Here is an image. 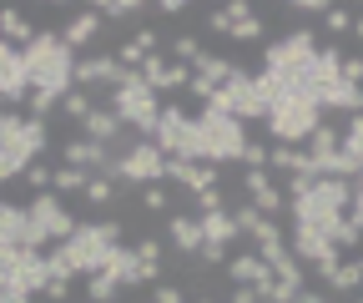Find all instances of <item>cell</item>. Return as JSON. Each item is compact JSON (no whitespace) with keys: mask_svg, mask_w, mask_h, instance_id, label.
<instances>
[{"mask_svg":"<svg viewBox=\"0 0 363 303\" xmlns=\"http://www.w3.org/2000/svg\"><path fill=\"white\" fill-rule=\"evenodd\" d=\"M96 11L101 21H131V16H142V11H152V6H142V0H96Z\"/></svg>","mask_w":363,"mask_h":303,"instance_id":"22","label":"cell"},{"mask_svg":"<svg viewBox=\"0 0 363 303\" xmlns=\"http://www.w3.org/2000/svg\"><path fill=\"white\" fill-rule=\"evenodd\" d=\"M343 152L358 162V172H363V111L358 116H348V126H343Z\"/></svg>","mask_w":363,"mask_h":303,"instance_id":"26","label":"cell"},{"mask_svg":"<svg viewBox=\"0 0 363 303\" xmlns=\"http://www.w3.org/2000/svg\"><path fill=\"white\" fill-rule=\"evenodd\" d=\"M323 31H328V35H353V11H348V6H333V11L323 16Z\"/></svg>","mask_w":363,"mask_h":303,"instance_id":"29","label":"cell"},{"mask_svg":"<svg viewBox=\"0 0 363 303\" xmlns=\"http://www.w3.org/2000/svg\"><path fill=\"white\" fill-rule=\"evenodd\" d=\"M343 81L348 86H363V56H343Z\"/></svg>","mask_w":363,"mask_h":303,"instance_id":"39","label":"cell"},{"mask_svg":"<svg viewBox=\"0 0 363 303\" xmlns=\"http://www.w3.org/2000/svg\"><path fill=\"white\" fill-rule=\"evenodd\" d=\"M81 137H91V142H101V147L116 152V142L126 137V126H121V116H116L111 106H96V111L81 121Z\"/></svg>","mask_w":363,"mask_h":303,"instance_id":"15","label":"cell"},{"mask_svg":"<svg viewBox=\"0 0 363 303\" xmlns=\"http://www.w3.org/2000/svg\"><path fill=\"white\" fill-rule=\"evenodd\" d=\"M101 26H106V21H101L96 11H81V16H71V21L61 26V40H66V46H71L76 56H81V51L91 46V40L101 35Z\"/></svg>","mask_w":363,"mask_h":303,"instance_id":"19","label":"cell"},{"mask_svg":"<svg viewBox=\"0 0 363 303\" xmlns=\"http://www.w3.org/2000/svg\"><path fill=\"white\" fill-rule=\"evenodd\" d=\"M222 11L233 16V26H238V21H252V16H257V6H247V0H227Z\"/></svg>","mask_w":363,"mask_h":303,"instance_id":"38","label":"cell"},{"mask_svg":"<svg viewBox=\"0 0 363 303\" xmlns=\"http://www.w3.org/2000/svg\"><path fill=\"white\" fill-rule=\"evenodd\" d=\"M207 26H212V31H217V35H233V16H227V11H222V6H217V11H212V16H207Z\"/></svg>","mask_w":363,"mask_h":303,"instance_id":"40","label":"cell"},{"mask_svg":"<svg viewBox=\"0 0 363 303\" xmlns=\"http://www.w3.org/2000/svg\"><path fill=\"white\" fill-rule=\"evenodd\" d=\"M192 207H197V218H202V212H222V207H227V197H222V187H207V192H197V197H192Z\"/></svg>","mask_w":363,"mask_h":303,"instance_id":"30","label":"cell"},{"mask_svg":"<svg viewBox=\"0 0 363 303\" xmlns=\"http://www.w3.org/2000/svg\"><path fill=\"white\" fill-rule=\"evenodd\" d=\"M192 303H217V298H212L207 288H197V298H192Z\"/></svg>","mask_w":363,"mask_h":303,"instance_id":"46","label":"cell"},{"mask_svg":"<svg viewBox=\"0 0 363 303\" xmlns=\"http://www.w3.org/2000/svg\"><path fill=\"white\" fill-rule=\"evenodd\" d=\"M167 243H172L182 258H197V253H202V223L187 218V212H177V218H167Z\"/></svg>","mask_w":363,"mask_h":303,"instance_id":"17","label":"cell"},{"mask_svg":"<svg viewBox=\"0 0 363 303\" xmlns=\"http://www.w3.org/2000/svg\"><path fill=\"white\" fill-rule=\"evenodd\" d=\"M21 66H26L30 92H45L56 101L66 92H76V51L61 40V31H40L30 46L21 51Z\"/></svg>","mask_w":363,"mask_h":303,"instance_id":"2","label":"cell"},{"mask_svg":"<svg viewBox=\"0 0 363 303\" xmlns=\"http://www.w3.org/2000/svg\"><path fill=\"white\" fill-rule=\"evenodd\" d=\"M152 303H187V293H182L177 283H157L152 288Z\"/></svg>","mask_w":363,"mask_h":303,"instance_id":"36","label":"cell"},{"mask_svg":"<svg viewBox=\"0 0 363 303\" xmlns=\"http://www.w3.org/2000/svg\"><path fill=\"white\" fill-rule=\"evenodd\" d=\"M353 40H358V46H363V11L353 16Z\"/></svg>","mask_w":363,"mask_h":303,"instance_id":"45","label":"cell"},{"mask_svg":"<svg viewBox=\"0 0 363 303\" xmlns=\"http://www.w3.org/2000/svg\"><path fill=\"white\" fill-rule=\"evenodd\" d=\"M116 192H121V187L106 177V172H96V177L86 182V192H81V197H86L91 207H111V202H116Z\"/></svg>","mask_w":363,"mask_h":303,"instance_id":"24","label":"cell"},{"mask_svg":"<svg viewBox=\"0 0 363 303\" xmlns=\"http://www.w3.org/2000/svg\"><path fill=\"white\" fill-rule=\"evenodd\" d=\"M111 162H116V152L111 147H101V142H91V137H71V142H61V167H76V172H111Z\"/></svg>","mask_w":363,"mask_h":303,"instance_id":"9","label":"cell"},{"mask_svg":"<svg viewBox=\"0 0 363 303\" xmlns=\"http://www.w3.org/2000/svg\"><path fill=\"white\" fill-rule=\"evenodd\" d=\"M106 177L116 187H157V182H167V157L157 152L152 137H136L131 147L116 152V162H111Z\"/></svg>","mask_w":363,"mask_h":303,"instance_id":"5","label":"cell"},{"mask_svg":"<svg viewBox=\"0 0 363 303\" xmlns=\"http://www.w3.org/2000/svg\"><path fill=\"white\" fill-rule=\"evenodd\" d=\"M262 35H267V21H262V16L238 21V26H233V40H262Z\"/></svg>","mask_w":363,"mask_h":303,"instance_id":"31","label":"cell"},{"mask_svg":"<svg viewBox=\"0 0 363 303\" xmlns=\"http://www.w3.org/2000/svg\"><path fill=\"white\" fill-rule=\"evenodd\" d=\"M313 56H318V35L303 26V31L272 40V46L262 51V71L267 76H308L313 71Z\"/></svg>","mask_w":363,"mask_h":303,"instance_id":"8","label":"cell"},{"mask_svg":"<svg viewBox=\"0 0 363 303\" xmlns=\"http://www.w3.org/2000/svg\"><path fill=\"white\" fill-rule=\"evenodd\" d=\"M21 182H26L30 192H51V182H56V167H45V162H30Z\"/></svg>","mask_w":363,"mask_h":303,"instance_id":"28","label":"cell"},{"mask_svg":"<svg viewBox=\"0 0 363 303\" xmlns=\"http://www.w3.org/2000/svg\"><path fill=\"white\" fill-rule=\"evenodd\" d=\"M152 11L157 16H182V11H192V6H187V0H162V6H152Z\"/></svg>","mask_w":363,"mask_h":303,"instance_id":"44","label":"cell"},{"mask_svg":"<svg viewBox=\"0 0 363 303\" xmlns=\"http://www.w3.org/2000/svg\"><path fill=\"white\" fill-rule=\"evenodd\" d=\"M323 121V101L313 92H272L267 106V137L278 147H303L313 137V126Z\"/></svg>","mask_w":363,"mask_h":303,"instance_id":"4","label":"cell"},{"mask_svg":"<svg viewBox=\"0 0 363 303\" xmlns=\"http://www.w3.org/2000/svg\"><path fill=\"white\" fill-rule=\"evenodd\" d=\"M121 248V223L116 218H96V223H81L66 243L45 248V263H51V278L71 283V278H91L111 263V253Z\"/></svg>","mask_w":363,"mask_h":303,"instance_id":"1","label":"cell"},{"mask_svg":"<svg viewBox=\"0 0 363 303\" xmlns=\"http://www.w3.org/2000/svg\"><path fill=\"white\" fill-rule=\"evenodd\" d=\"M197 223H202V248H222V253H227V248L242 238V233H238V223H233V207H222V212H202Z\"/></svg>","mask_w":363,"mask_h":303,"instance_id":"16","label":"cell"},{"mask_svg":"<svg viewBox=\"0 0 363 303\" xmlns=\"http://www.w3.org/2000/svg\"><path fill=\"white\" fill-rule=\"evenodd\" d=\"M136 258H142V263H162V258H167L162 238H136Z\"/></svg>","mask_w":363,"mask_h":303,"instance_id":"33","label":"cell"},{"mask_svg":"<svg viewBox=\"0 0 363 303\" xmlns=\"http://www.w3.org/2000/svg\"><path fill=\"white\" fill-rule=\"evenodd\" d=\"M227 303H262V293H257V288H233V293H227Z\"/></svg>","mask_w":363,"mask_h":303,"instance_id":"43","label":"cell"},{"mask_svg":"<svg viewBox=\"0 0 363 303\" xmlns=\"http://www.w3.org/2000/svg\"><path fill=\"white\" fill-rule=\"evenodd\" d=\"M142 81L152 86L157 97H162V92H187V86H192V66L167 61V56L157 51V56H147V61H142Z\"/></svg>","mask_w":363,"mask_h":303,"instance_id":"11","label":"cell"},{"mask_svg":"<svg viewBox=\"0 0 363 303\" xmlns=\"http://www.w3.org/2000/svg\"><path fill=\"white\" fill-rule=\"evenodd\" d=\"M0 248H30V212H26V202L0 197Z\"/></svg>","mask_w":363,"mask_h":303,"instance_id":"14","label":"cell"},{"mask_svg":"<svg viewBox=\"0 0 363 303\" xmlns=\"http://www.w3.org/2000/svg\"><path fill=\"white\" fill-rule=\"evenodd\" d=\"M86 182H91V172L56 167V182H51V192H56V197H71V192H86Z\"/></svg>","mask_w":363,"mask_h":303,"instance_id":"25","label":"cell"},{"mask_svg":"<svg viewBox=\"0 0 363 303\" xmlns=\"http://www.w3.org/2000/svg\"><path fill=\"white\" fill-rule=\"evenodd\" d=\"M45 147H51L45 121H35L26 111H0V182L26 177V167L40 162Z\"/></svg>","mask_w":363,"mask_h":303,"instance_id":"3","label":"cell"},{"mask_svg":"<svg viewBox=\"0 0 363 303\" xmlns=\"http://www.w3.org/2000/svg\"><path fill=\"white\" fill-rule=\"evenodd\" d=\"M192 71H197L202 81H212V86H227V81H233V76H238L242 66H238V61H227V56H202V61H197Z\"/></svg>","mask_w":363,"mask_h":303,"instance_id":"21","label":"cell"},{"mask_svg":"<svg viewBox=\"0 0 363 303\" xmlns=\"http://www.w3.org/2000/svg\"><path fill=\"white\" fill-rule=\"evenodd\" d=\"M0 303H35V293H26V288H0Z\"/></svg>","mask_w":363,"mask_h":303,"instance_id":"42","label":"cell"},{"mask_svg":"<svg viewBox=\"0 0 363 303\" xmlns=\"http://www.w3.org/2000/svg\"><path fill=\"white\" fill-rule=\"evenodd\" d=\"M45 298H51V303H66V298H71V283L51 278V283H45Z\"/></svg>","mask_w":363,"mask_h":303,"instance_id":"41","label":"cell"},{"mask_svg":"<svg viewBox=\"0 0 363 303\" xmlns=\"http://www.w3.org/2000/svg\"><path fill=\"white\" fill-rule=\"evenodd\" d=\"M288 11H293V16H303V21H308V16H328V11H333V6H328V0H293V6H288Z\"/></svg>","mask_w":363,"mask_h":303,"instance_id":"34","label":"cell"},{"mask_svg":"<svg viewBox=\"0 0 363 303\" xmlns=\"http://www.w3.org/2000/svg\"><path fill=\"white\" fill-rule=\"evenodd\" d=\"M91 111H96V97H91V92H66V97H61V116H66V121L81 126Z\"/></svg>","mask_w":363,"mask_h":303,"instance_id":"23","label":"cell"},{"mask_svg":"<svg viewBox=\"0 0 363 303\" xmlns=\"http://www.w3.org/2000/svg\"><path fill=\"white\" fill-rule=\"evenodd\" d=\"M242 192H247V202L262 212V218H283V212H288V197L272 187L267 172H242Z\"/></svg>","mask_w":363,"mask_h":303,"instance_id":"13","label":"cell"},{"mask_svg":"<svg viewBox=\"0 0 363 303\" xmlns=\"http://www.w3.org/2000/svg\"><path fill=\"white\" fill-rule=\"evenodd\" d=\"M26 212H30V248H56V243H66L81 223H76V212L66 207V197H56V192H35L30 202H26Z\"/></svg>","mask_w":363,"mask_h":303,"instance_id":"7","label":"cell"},{"mask_svg":"<svg viewBox=\"0 0 363 303\" xmlns=\"http://www.w3.org/2000/svg\"><path fill=\"white\" fill-rule=\"evenodd\" d=\"M172 56H177L182 66H197V61H202L207 51H202V40H197V35H187V31H182V35L172 40Z\"/></svg>","mask_w":363,"mask_h":303,"instance_id":"27","label":"cell"},{"mask_svg":"<svg viewBox=\"0 0 363 303\" xmlns=\"http://www.w3.org/2000/svg\"><path fill=\"white\" fill-rule=\"evenodd\" d=\"M126 76H131V71H121L116 56H76V92H91V86H106V92H116Z\"/></svg>","mask_w":363,"mask_h":303,"instance_id":"10","label":"cell"},{"mask_svg":"<svg viewBox=\"0 0 363 303\" xmlns=\"http://www.w3.org/2000/svg\"><path fill=\"white\" fill-rule=\"evenodd\" d=\"M111 111L121 116L126 132H157V116H162V97L152 92V86L142 81V71H131L116 92H111Z\"/></svg>","mask_w":363,"mask_h":303,"instance_id":"6","label":"cell"},{"mask_svg":"<svg viewBox=\"0 0 363 303\" xmlns=\"http://www.w3.org/2000/svg\"><path fill=\"white\" fill-rule=\"evenodd\" d=\"M35 35H40V31L30 26V16H26V11H16V6H0V40H6V46L26 51Z\"/></svg>","mask_w":363,"mask_h":303,"instance_id":"18","label":"cell"},{"mask_svg":"<svg viewBox=\"0 0 363 303\" xmlns=\"http://www.w3.org/2000/svg\"><path fill=\"white\" fill-rule=\"evenodd\" d=\"M86 298H91V303H116V298H121V278H116L111 268L91 273V278H86Z\"/></svg>","mask_w":363,"mask_h":303,"instance_id":"20","label":"cell"},{"mask_svg":"<svg viewBox=\"0 0 363 303\" xmlns=\"http://www.w3.org/2000/svg\"><path fill=\"white\" fill-rule=\"evenodd\" d=\"M222 273H227V283H233V288H257V293L272 288V268L262 263L257 253H233Z\"/></svg>","mask_w":363,"mask_h":303,"instance_id":"12","label":"cell"},{"mask_svg":"<svg viewBox=\"0 0 363 303\" xmlns=\"http://www.w3.org/2000/svg\"><path fill=\"white\" fill-rule=\"evenodd\" d=\"M142 207H147V212H167V207H172V192H167L162 182H157V187H142Z\"/></svg>","mask_w":363,"mask_h":303,"instance_id":"32","label":"cell"},{"mask_svg":"<svg viewBox=\"0 0 363 303\" xmlns=\"http://www.w3.org/2000/svg\"><path fill=\"white\" fill-rule=\"evenodd\" d=\"M348 223H353V228L363 233V177L353 182V202H348Z\"/></svg>","mask_w":363,"mask_h":303,"instance_id":"35","label":"cell"},{"mask_svg":"<svg viewBox=\"0 0 363 303\" xmlns=\"http://www.w3.org/2000/svg\"><path fill=\"white\" fill-rule=\"evenodd\" d=\"M212 92H217V86H212V81H202V76H197V71H192V86H187V97H192V101H202V106H207V101H212Z\"/></svg>","mask_w":363,"mask_h":303,"instance_id":"37","label":"cell"}]
</instances>
